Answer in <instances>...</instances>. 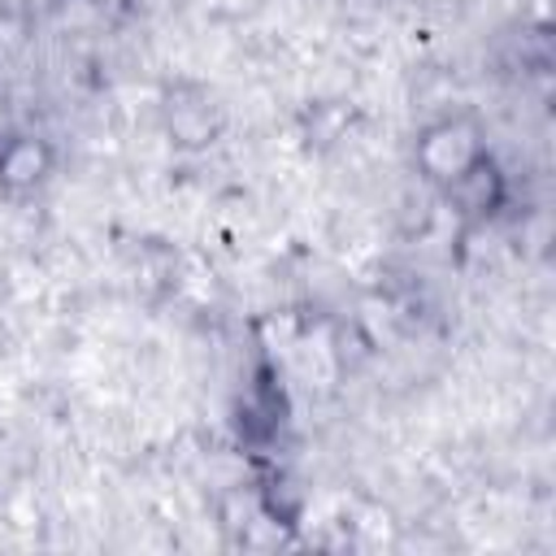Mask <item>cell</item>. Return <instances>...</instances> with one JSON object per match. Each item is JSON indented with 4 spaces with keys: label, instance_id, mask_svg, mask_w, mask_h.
<instances>
[{
    "label": "cell",
    "instance_id": "obj_1",
    "mask_svg": "<svg viewBox=\"0 0 556 556\" xmlns=\"http://www.w3.org/2000/svg\"><path fill=\"white\" fill-rule=\"evenodd\" d=\"M48 165H52V152L39 139H30V135H22V139H13V143L0 148V182L9 191L39 187L48 178Z\"/></svg>",
    "mask_w": 556,
    "mask_h": 556
}]
</instances>
